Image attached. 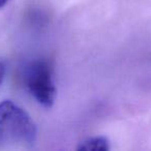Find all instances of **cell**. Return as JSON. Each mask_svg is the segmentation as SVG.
<instances>
[{"mask_svg": "<svg viewBox=\"0 0 151 151\" xmlns=\"http://www.w3.org/2000/svg\"><path fill=\"white\" fill-rule=\"evenodd\" d=\"M5 71H6L5 62L2 60H0V86H1V84H2V82H3V79H4Z\"/></svg>", "mask_w": 151, "mask_h": 151, "instance_id": "277c9868", "label": "cell"}, {"mask_svg": "<svg viewBox=\"0 0 151 151\" xmlns=\"http://www.w3.org/2000/svg\"><path fill=\"white\" fill-rule=\"evenodd\" d=\"M110 143L105 137H94L83 141L77 146V150L89 151H108L110 150Z\"/></svg>", "mask_w": 151, "mask_h": 151, "instance_id": "3957f363", "label": "cell"}, {"mask_svg": "<svg viewBox=\"0 0 151 151\" xmlns=\"http://www.w3.org/2000/svg\"><path fill=\"white\" fill-rule=\"evenodd\" d=\"M22 79L25 88L40 105L45 108H51L54 105L57 88L51 61L37 59L27 63L23 68Z\"/></svg>", "mask_w": 151, "mask_h": 151, "instance_id": "7a4b0ae2", "label": "cell"}, {"mask_svg": "<svg viewBox=\"0 0 151 151\" xmlns=\"http://www.w3.org/2000/svg\"><path fill=\"white\" fill-rule=\"evenodd\" d=\"M9 1H11V0H0V9H3V7H4L5 5L9 2Z\"/></svg>", "mask_w": 151, "mask_h": 151, "instance_id": "5b68a950", "label": "cell"}, {"mask_svg": "<svg viewBox=\"0 0 151 151\" xmlns=\"http://www.w3.org/2000/svg\"><path fill=\"white\" fill-rule=\"evenodd\" d=\"M36 138V124L25 110L12 101L0 103V143L32 146Z\"/></svg>", "mask_w": 151, "mask_h": 151, "instance_id": "6da1fadb", "label": "cell"}]
</instances>
